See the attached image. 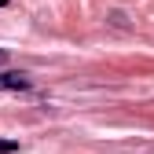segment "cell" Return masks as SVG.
Wrapping results in <instances>:
<instances>
[{
  "mask_svg": "<svg viewBox=\"0 0 154 154\" xmlns=\"http://www.w3.org/2000/svg\"><path fill=\"white\" fill-rule=\"evenodd\" d=\"M33 81H29V73L22 70H4L0 73V92H29Z\"/></svg>",
  "mask_w": 154,
  "mask_h": 154,
  "instance_id": "obj_1",
  "label": "cell"
},
{
  "mask_svg": "<svg viewBox=\"0 0 154 154\" xmlns=\"http://www.w3.org/2000/svg\"><path fill=\"white\" fill-rule=\"evenodd\" d=\"M15 150H18L15 140H0V154H15Z\"/></svg>",
  "mask_w": 154,
  "mask_h": 154,
  "instance_id": "obj_2",
  "label": "cell"
},
{
  "mask_svg": "<svg viewBox=\"0 0 154 154\" xmlns=\"http://www.w3.org/2000/svg\"><path fill=\"white\" fill-rule=\"evenodd\" d=\"M0 63H8V51H4V48H0Z\"/></svg>",
  "mask_w": 154,
  "mask_h": 154,
  "instance_id": "obj_3",
  "label": "cell"
},
{
  "mask_svg": "<svg viewBox=\"0 0 154 154\" xmlns=\"http://www.w3.org/2000/svg\"><path fill=\"white\" fill-rule=\"evenodd\" d=\"M0 8H8V0H0Z\"/></svg>",
  "mask_w": 154,
  "mask_h": 154,
  "instance_id": "obj_4",
  "label": "cell"
}]
</instances>
